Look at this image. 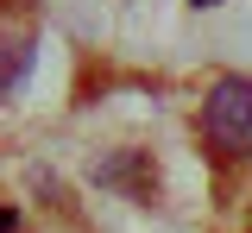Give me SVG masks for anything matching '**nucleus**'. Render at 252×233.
<instances>
[{
	"instance_id": "1",
	"label": "nucleus",
	"mask_w": 252,
	"mask_h": 233,
	"mask_svg": "<svg viewBox=\"0 0 252 233\" xmlns=\"http://www.w3.org/2000/svg\"><path fill=\"white\" fill-rule=\"evenodd\" d=\"M202 139L227 158H252V82L246 76H220L202 101Z\"/></svg>"
},
{
	"instance_id": "2",
	"label": "nucleus",
	"mask_w": 252,
	"mask_h": 233,
	"mask_svg": "<svg viewBox=\"0 0 252 233\" xmlns=\"http://www.w3.org/2000/svg\"><path fill=\"white\" fill-rule=\"evenodd\" d=\"M94 183H101V189H126L132 202H152L158 170L145 164V151H114V158H101V164H94Z\"/></svg>"
},
{
	"instance_id": "3",
	"label": "nucleus",
	"mask_w": 252,
	"mask_h": 233,
	"mask_svg": "<svg viewBox=\"0 0 252 233\" xmlns=\"http://www.w3.org/2000/svg\"><path fill=\"white\" fill-rule=\"evenodd\" d=\"M32 57H38V38L32 32H0V101H13L26 88Z\"/></svg>"
},
{
	"instance_id": "4",
	"label": "nucleus",
	"mask_w": 252,
	"mask_h": 233,
	"mask_svg": "<svg viewBox=\"0 0 252 233\" xmlns=\"http://www.w3.org/2000/svg\"><path fill=\"white\" fill-rule=\"evenodd\" d=\"M0 233H19V208H6V202H0Z\"/></svg>"
},
{
	"instance_id": "5",
	"label": "nucleus",
	"mask_w": 252,
	"mask_h": 233,
	"mask_svg": "<svg viewBox=\"0 0 252 233\" xmlns=\"http://www.w3.org/2000/svg\"><path fill=\"white\" fill-rule=\"evenodd\" d=\"M195 6H215V0H195Z\"/></svg>"
}]
</instances>
